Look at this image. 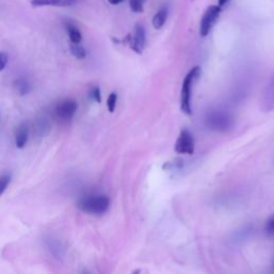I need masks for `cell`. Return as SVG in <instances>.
<instances>
[{
	"mask_svg": "<svg viewBox=\"0 0 274 274\" xmlns=\"http://www.w3.org/2000/svg\"><path fill=\"white\" fill-rule=\"evenodd\" d=\"M145 0H130V8L135 13H141L143 11Z\"/></svg>",
	"mask_w": 274,
	"mask_h": 274,
	"instance_id": "cell-17",
	"label": "cell"
},
{
	"mask_svg": "<svg viewBox=\"0 0 274 274\" xmlns=\"http://www.w3.org/2000/svg\"><path fill=\"white\" fill-rule=\"evenodd\" d=\"M46 247L50 255H53L56 258L63 257L64 253H66V249H64V246L61 244V242L55 239H48L46 241Z\"/></svg>",
	"mask_w": 274,
	"mask_h": 274,
	"instance_id": "cell-12",
	"label": "cell"
},
{
	"mask_svg": "<svg viewBox=\"0 0 274 274\" xmlns=\"http://www.w3.org/2000/svg\"><path fill=\"white\" fill-rule=\"evenodd\" d=\"M108 2H109V4H111V5L117 6V5H119V4L123 3V2H124V0H108Z\"/></svg>",
	"mask_w": 274,
	"mask_h": 274,
	"instance_id": "cell-23",
	"label": "cell"
},
{
	"mask_svg": "<svg viewBox=\"0 0 274 274\" xmlns=\"http://www.w3.org/2000/svg\"><path fill=\"white\" fill-rule=\"evenodd\" d=\"M10 181H11V176L6 174L0 176V196L5 193V191L7 190L8 186L10 185Z\"/></svg>",
	"mask_w": 274,
	"mask_h": 274,
	"instance_id": "cell-18",
	"label": "cell"
},
{
	"mask_svg": "<svg viewBox=\"0 0 274 274\" xmlns=\"http://www.w3.org/2000/svg\"><path fill=\"white\" fill-rule=\"evenodd\" d=\"M260 105H262V109L265 113H269L274 109V75L271 77L264 90Z\"/></svg>",
	"mask_w": 274,
	"mask_h": 274,
	"instance_id": "cell-9",
	"label": "cell"
},
{
	"mask_svg": "<svg viewBox=\"0 0 274 274\" xmlns=\"http://www.w3.org/2000/svg\"><path fill=\"white\" fill-rule=\"evenodd\" d=\"M15 88L20 96L28 95L31 90L30 83L26 80V78H23V77L19 78V80L15 82Z\"/></svg>",
	"mask_w": 274,
	"mask_h": 274,
	"instance_id": "cell-15",
	"label": "cell"
},
{
	"mask_svg": "<svg viewBox=\"0 0 274 274\" xmlns=\"http://www.w3.org/2000/svg\"><path fill=\"white\" fill-rule=\"evenodd\" d=\"M75 4V0H31L32 7H71Z\"/></svg>",
	"mask_w": 274,
	"mask_h": 274,
	"instance_id": "cell-10",
	"label": "cell"
},
{
	"mask_svg": "<svg viewBox=\"0 0 274 274\" xmlns=\"http://www.w3.org/2000/svg\"><path fill=\"white\" fill-rule=\"evenodd\" d=\"M220 14H221V7L218 6H211L206 10L205 14L200 21L199 32L202 36L208 35L209 32L211 31L213 26L216 24L220 17Z\"/></svg>",
	"mask_w": 274,
	"mask_h": 274,
	"instance_id": "cell-4",
	"label": "cell"
},
{
	"mask_svg": "<svg viewBox=\"0 0 274 274\" xmlns=\"http://www.w3.org/2000/svg\"><path fill=\"white\" fill-rule=\"evenodd\" d=\"M29 136V127L27 123H22L19 125L15 132V145L17 148L22 149L26 146Z\"/></svg>",
	"mask_w": 274,
	"mask_h": 274,
	"instance_id": "cell-11",
	"label": "cell"
},
{
	"mask_svg": "<svg viewBox=\"0 0 274 274\" xmlns=\"http://www.w3.org/2000/svg\"><path fill=\"white\" fill-rule=\"evenodd\" d=\"M266 231L269 234H274V215H272L266 224Z\"/></svg>",
	"mask_w": 274,
	"mask_h": 274,
	"instance_id": "cell-22",
	"label": "cell"
},
{
	"mask_svg": "<svg viewBox=\"0 0 274 274\" xmlns=\"http://www.w3.org/2000/svg\"><path fill=\"white\" fill-rule=\"evenodd\" d=\"M70 50H71V54L77 58V59H84L87 55V51L86 49L80 44V43H71L70 45Z\"/></svg>",
	"mask_w": 274,
	"mask_h": 274,
	"instance_id": "cell-16",
	"label": "cell"
},
{
	"mask_svg": "<svg viewBox=\"0 0 274 274\" xmlns=\"http://www.w3.org/2000/svg\"><path fill=\"white\" fill-rule=\"evenodd\" d=\"M167 16H168V8L163 7L161 10L156 12L155 15L153 16V20H152L153 27L155 29H161L167 20Z\"/></svg>",
	"mask_w": 274,
	"mask_h": 274,
	"instance_id": "cell-13",
	"label": "cell"
},
{
	"mask_svg": "<svg viewBox=\"0 0 274 274\" xmlns=\"http://www.w3.org/2000/svg\"><path fill=\"white\" fill-rule=\"evenodd\" d=\"M195 149V142L193 135L188 130H182L176 143L175 150L179 154H193Z\"/></svg>",
	"mask_w": 274,
	"mask_h": 274,
	"instance_id": "cell-6",
	"label": "cell"
},
{
	"mask_svg": "<svg viewBox=\"0 0 274 274\" xmlns=\"http://www.w3.org/2000/svg\"><path fill=\"white\" fill-rule=\"evenodd\" d=\"M217 2H218V7H223L229 2V0H217Z\"/></svg>",
	"mask_w": 274,
	"mask_h": 274,
	"instance_id": "cell-24",
	"label": "cell"
},
{
	"mask_svg": "<svg viewBox=\"0 0 274 274\" xmlns=\"http://www.w3.org/2000/svg\"><path fill=\"white\" fill-rule=\"evenodd\" d=\"M66 29H67V32L69 34V38H70V41L71 43H81L82 42V33L80 31V29H78L76 26L70 22H67L66 23Z\"/></svg>",
	"mask_w": 274,
	"mask_h": 274,
	"instance_id": "cell-14",
	"label": "cell"
},
{
	"mask_svg": "<svg viewBox=\"0 0 274 274\" xmlns=\"http://www.w3.org/2000/svg\"><path fill=\"white\" fill-rule=\"evenodd\" d=\"M50 129L51 121L49 116L45 113L39 114L33 121V135L39 139H42L49 134Z\"/></svg>",
	"mask_w": 274,
	"mask_h": 274,
	"instance_id": "cell-7",
	"label": "cell"
},
{
	"mask_svg": "<svg viewBox=\"0 0 274 274\" xmlns=\"http://www.w3.org/2000/svg\"><path fill=\"white\" fill-rule=\"evenodd\" d=\"M116 104H117V94L112 93L107 99V108L111 113H113L115 111Z\"/></svg>",
	"mask_w": 274,
	"mask_h": 274,
	"instance_id": "cell-19",
	"label": "cell"
},
{
	"mask_svg": "<svg viewBox=\"0 0 274 274\" xmlns=\"http://www.w3.org/2000/svg\"><path fill=\"white\" fill-rule=\"evenodd\" d=\"M77 111V102L73 99H67L63 100L60 103H58V105L56 106V115L59 119L63 121H68L73 118V116L75 115Z\"/></svg>",
	"mask_w": 274,
	"mask_h": 274,
	"instance_id": "cell-8",
	"label": "cell"
},
{
	"mask_svg": "<svg viewBox=\"0 0 274 274\" xmlns=\"http://www.w3.org/2000/svg\"><path fill=\"white\" fill-rule=\"evenodd\" d=\"M77 207L84 212L101 215L108 210L109 198L105 195H89V196L81 198Z\"/></svg>",
	"mask_w": 274,
	"mask_h": 274,
	"instance_id": "cell-1",
	"label": "cell"
},
{
	"mask_svg": "<svg viewBox=\"0 0 274 274\" xmlns=\"http://www.w3.org/2000/svg\"><path fill=\"white\" fill-rule=\"evenodd\" d=\"M123 42L129 43L135 53L141 54L146 44V31L145 28H143V26L140 24L136 25L134 29V34L133 35L129 34L124 39Z\"/></svg>",
	"mask_w": 274,
	"mask_h": 274,
	"instance_id": "cell-5",
	"label": "cell"
},
{
	"mask_svg": "<svg viewBox=\"0 0 274 274\" xmlns=\"http://www.w3.org/2000/svg\"><path fill=\"white\" fill-rule=\"evenodd\" d=\"M9 61V57L7 53H4V51H0V72H2Z\"/></svg>",
	"mask_w": 274,
	"mask_h": 274,
	"instance_id": "cell-21",
	"label": "cell"
},
{
	"mask_svg": "<svg viewBox=\"0 0 274 274\" xmlns=\"http://www.w3.org/2000/svg\"><path fill=\"white\" fill-rule=\"evenodd\" d=\"M90 97L94 101L101 103V90L99 87H94L91 89V93H90Z\"/></svg>",
	"mask_w": 274,
	"mask_h": 274,
	"instance_id": "cell-20",
	"label": "cell"
},
{
	"mask_svg": "<svg viewBox=\"0 0 274 274\" xmlns=\"http://www.w3.org/2000/svg\"><path fill=\"white\" fill-rule=\"evenodd\" d=\"M200 74V68L195 67L193 68L188 75L185 77L184 83H182V89H181V109L185 114L191 115L192 108H191V89L193 82Z\"/></svg>",
	"mask_w": 274,
	"mask_h": 274,
	"instance_id": "cell-2",
	"label": "cell"
},
{
	"mask_svg": "<svg viewBox=\"0 0 274 274\" xmlns=\"http://www.w3.org/2000/svg\"><path fill=\"white\" fill-rule=\"evenodd\" d=\"M207 125L211 130L215 131H226L232 125V119L230 116L222 113V112H213L209 114L206 118Z\"/></svg>",
	"mask_w": 274,
	"mask_h": 274,
	"instance_id": "cell-3",
	"label": "cell"
}]
</instances>
